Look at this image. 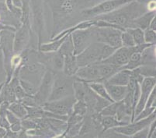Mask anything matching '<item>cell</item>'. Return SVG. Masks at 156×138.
Masks as SVG:
<instances>
[{
  "instance_id": "obj_1",
  "label": "cell",
  "mask_w": 156,
  "mask_h": 138,
  "mask_svg": "<svg viewBox=\"0 0 156 138\" xmlns=\"http://www.w3.org/2000/svg\"><path fill=\"white\" fill-rule=\"evenodd\" d=\"M144 1H133L126 4L120 9L107 14L97 16L94 19L102 20L120 27L124 30L131 28L132 21L142 15L147 10Z\"/></svg>"
},
{
  "instance_id": "obj_2",
  "label": "cell",
  "mask_w": 156,
  "mask_h": 138,
  "mask_svg": "<svg viewBox=\"0 0 156 138\" xmlns=\"http://www.w3.org/2000/svg\"><path fill=\"white\" fill-rule=\"evenodd\" d=\"M53 17L54 33L65 26L74 14L86 9V0H46Z\"/></svg>"
},
{
  "instance_id": "obj_3",
  "label": "cell",
  "mask_w": 156,
  "mask_h": 138,
  "mask_svg": "<svg viewBox=\"0 0 156 138\" xmlns=\"http://www.w3.org/2000/svg\"><path fill=\"white\" fill-rule=\"evenodd\" d=\"M117 48L101 42H92L86 49L76 55V60L79 67L89 64L98 63L108 58Z\"/></svg>"
},
{
  "instance_id": "obj_4",
  "label": "cell",
  "mask_w": 156,
  "mask_h": 138,
  "mask_svg": "<svg viewBox=\"0 0 156 138\" xmlns=\"http://www.w3.org/2000/svg\"><path fill=\"white\" fill-rule=\"evenodd\" d=\"M74 76H69L62 73L55 72V80L52 85L51 91L48 101H54L64 99L65 97L74 95L73 90ZM47 101V102H48Z\"/></svg>"
},
{
  "instance_id": "obj_5",
  "label": "cell",
  "mask_w": 156,
  "mask_h": 138,
  "mask_svg": "<svg viewBox=\"0 0 156 138\" xmlns=\"http://www.w3.org/2000/svg\"><path fill=\"white\" fill-rule=\"evenodd\" d=\"M133 1H140V0H106L100 3L83 9L80 12V16L84 18H94L97 16L107 14L120 9L126 4ZM146 1V0H142Z\"/></svg>"
},
{
  "instance_id": "obj_6",
  "label": "cell",
  "mask_w": 156,
  "mask_h": 138,
  "mask_svg": "<svg viewBox=\"0 0 156 138\" xmlns=\"http://www.w3.org/2000/svg\"><path fill=\"white\" fill-rule=\"evenodd\" d=\"M95 38L96 42H101L115 48L122 46L121 30L113 27H95Z\"/></svg>"
},
{
  "instance_id": "obj_7",
  "label": "cell",
  "mask_w": 156,
  "mask_h": 138,
  "mask_svg": "<svg viewBox=\"0 0 156 138\" xmlns=\"http://www.w3.org/2000/svg\"><path fill=\"white\" fill-rule=\"evenodd\" d=\"M13 33L9 30H5L0 32V45L3 52L4 64L7 74V81L5 83H9L12 76L11 59L13 55Z\"/></svg>"
},
{
  "instance_id": "obj_8",
  "label": "cell",
  "mask_w": 156,
  "mask_h": 138,
  "mask_svg": "<svg viewBox=\"0 0 156 138\" xmlns=\"http://www.w3.org/2000/svg\"><path fill=\"white\" fill-rule=\"evenodd\" d=\"M29 3L32 13L33 28L37 35L39 46L42 43L41 40L45 27L44 0H30Z\"/></svg>"
},
{
  "instance_id": "obj_9",
  "label": "cell",
  "mask_w": 156,
  "mask_h": 138,
  "mask_svg": "<svg viewBox=\"0 0 156 138\" xmlns=\"http://www.w3.org/2000/svg\"><path fill=\"white\" fill-rule=\"evenodd\" d=\"M74 45V55H79L93 42L95 38L94 26L86 29L76 30L71 34Z\"/></svg>"
},
{
  "instance_id": "obj_10",
  "label": "cell",
  "mask_w": 156,
  "mask_h": 138,
  "mask_svg": "<svg viewBox=\"0 0 156 138\" xmlns=\"http://www.w3.org/2000/svg\"><path fill=\"white\" fill-rule=\"evenodd\" d=\"M76 101L74 95H71L58 100L48 101L42 105V108L44 110L55 114L69 116V115L72 113V107Z\"/></svg>"
},
{
  "instance_id": "obj_11",
  "label": "cell",
  "mask_w": 156,
  "mask_h": 138,
  "mask_svg": "<svg viewBox=\"0 0 156 138\" xmlns=\"http://www.w3.org/2000/svg\"><path fill=\"white\" fill-rule=\"evenodd\" d=\"M55 76V71L51 69H45L40 86L37 88V91L34 95H33L38 106L42 107V105L48 101V97L51 91Z\"/></svg>"
},
{
  "instance_id": "obj_12",
  "label": "cell",
  "mask_w": 156,
  "mask_h": 138,
  "mask_svg": "<svg viewBox=\"0 0 156 138\" xmlns=\"http://www.w3.org/2000/svg\"><path fill=\"white\" fill-rule=\"evenodd\" d=\"M154 119H155V111H154L147 117L144 118L142 119H139V120L133 121V122L127 125L117 126V127H114L111 129L123 135L124 136H132L133 135L144 129V127L149 126L151 122L154 121Z\"/></svg>"
},
{
  "instance_id": "obj_13",
  "label": "cell",
  "mask_w": 156,
  "mask_h": 138,
  "mask_svg": "<svg viewBox=\"0 0 156 138\" xmlns=\"http://www.w3.org/2000/svg\"><path fill=\"white\" fill-rule=\"evenodd\" d=\"M155 76H144V77L142 82L140 84L141 91H140V97H139L138 102H137L135 109H134V119L144 109L146 102H147V99H148V96H149L150 93H151L153 88L155 87Z\"/></svg>"
},
{
  "instance_id": "obj_14",
  "label": "cell",
  "mask_w": 156,
  "mask_h": 138,
  "mask_svg": "<svg viewBox=\"0 0 156 138\" xmlns=\"http://www.w3.org/2000/svg\"><path fill=\"white\" fill-rule=\"evenodd\" d=\"M137 45H134L133 47L121 46L117 48L108 58H106L100 62L113 64L119 67H123L128 62L130 55L132 54V52L137 50Z\"/></svg>"
},
{
  "instance_id": "obj_15",
  "label": "cell",
  "mask_w": 156,
  "mask_h": 138,
  "mask_svg": "<svg viewBox=\"0 0 156 138\" xmlns=\"http://www.w3.org/2000/svg\"><path fill=\"white\" fill-rule=\"evenodd\" d=\"M30 21L22 23L20 28L16 31L13 38V54L22 53L30 39Z\"/></svg>"
},
{
  "instance_id": "obj_16",
  "label": "cell",
  "mask_w": 156,
  "mask_h": 138,
  "mask_svg": "<svg viewBox=\"0 0 156 138\" xmlns=\"http://www.w3.org/2000/svg\"><path fill=\"white\" fill-rule=\"evenodd\" d=\"M74 77L85 81L86 83L102 81L98 63L89 64L86 66H81L76 73Z\"/></svg>"
},
{
  "instance_id": "obj_17",
  "label": "cell",
  "mask_w": 156,
  "mask_h": 138,
  "mask_svg": "<svg viewBox=\"0 0 156 138\" xmlns=\"http://www.w3.org/2000/svg\"><path fill=\"white\" fill-rule=\"evenodd\" d=\"M103 82L109 95L113 102H117L124 100V97L127 94V86L111 84L106 82V80L103 81Z\"/></svg>"
},
{
  "instance_id": "obj_18",
  "label": "cell",
  "mask_w": 156,
  "mask_h": 138,
  "mask_svg": "<svg viewBox=\"0 0 156 138\" xmlns=\"http://www.w3.org/2000/svg\"><path fill=\"white\" fill-rule=\"evenodd\" d=\"M131 77V69H121L117 71L116 73L110 76L108 80H106V82L109 84L115 85H120V86H127L129 81Z\"/></svg>"
},
{
  "instance_id": "obj_19",
  "label": "cell",
  "mask_w": 156,
  "mask_h": 138,
  "mask_svg": "<svg viewBox=\"0 0 156 138\" xmlns=\"http://www.w3.org/2000/svg\"><path fill=\"white\" fill-rule=\"evenodd\" d=\"M79 66L76 60V55L74 54H69L64 56L63 73L69 76H74L79 69Z\"/></svg>"
},
{
  "instance_id": "obj_20",
  "label": "cell",
  "mask_w": 156,
  "mask_h": 138,
  "mask_svg": "<svg viewBox=\"0 0 156 138\" xmlns=\"http://www.w3.org/2000/svg\"><path fill=\"white\" fill-rule=\"evenodd\" d=\"M154 17H155V10L146 11L142 15H141L132 21L131 28H138L144 31L145 29L149 28L150 23Z\"/></svg>"
},
{
  "instance_id": "obj_21",
  "label": "cell",
  "mask_w": 156,
  "mask_h": 138,
  "mask_svg": "<svg viewBox=\"0 0 156 138\" xmlns=\"http://www.w3.org/2000/svg\"><path fill=\"white\" fill-rule=\"evenodd\" d=\"M98 66H99V71L102 81L108 80L117 71L123 69V67H119L113 64L105 63V62H98Z\"/></svg>"
},
{
  "instance_id": "obj_22",
  "label": "cell",
  "mask_w": 156,
  "mask_h": 138,
  "mask_svg": "<svg viewBox=\"0 0 156 138\" xmlns=\"http://www.w3.org/2000/svg\"><path fill=\"white\" fill-rule=\"evenodd\" d=\"M100 123H101L102 126L101 135L105 131H106V130H108L110 129H113V128L117 127V126H124V125L128 124V123H124V122L119 121L116 118V116H102Z\"/></svg>"
},
{
  "instance_id": "obj_23",
  "label": "cell",
  "mask_w": 156,
  "mask_h": 138,
  "mask_svg": "<svg viewBox=\"0 0 156 138\" xmlns=\"http://www.w3.org/2000/svg\"><path fill=\"white\" fill-rule=\"evenodd\" d=\"M67 36H65L62 38H59V39L51 41V42H49V43H41L38 46V50L42 52H57L61 47V45H62L65 38H67Z\"/></svg>"
},
{
  "instance_id": "obj_24",
  "label": "cell",
  "mask_w": 156,
  "mask_h": 138,
  "mask_svg": "<svg viewBox=\"0 0 156 138\" xmlns=\"http://www.w3.org/2000/svg\"><path fill=\"white\" fill-rule=\"evenodd\" d=\"M88 85H89V88H91L92 90H93L97 95H99V96L103 98V99H106V100L109 101V102H114L111 99L110 95H109L108 92H107V91H106L103 81L90 82V83H88Z\"/></svg>"
},
{
  "instance_id": "obj_25",
  "label": "cell",
  "mask_w": 156,
  "mask_h": 138,
  "mask_svg": "<svg viewBox=\"0 0 156 138\" xmlns=\"http://www.w3.org/2000/svg\"><path fill=\"white\" fill-rule=\"evenodd\" d=\"M8 109L12 112L14 115L17 116L20 119H23L27 117V112L26 107L18 101L11 102L8 105Z\"/></svg>"
},
{
  "instance_id": "obj_26",
  "label": "cell",
  "mask_w": 156,
  "mask_h": 138,
  "mask_svg": "<svg viewBox=\"0 0 156 138\" xmlns=\"http://www.w3.org/2000/svg\"><path fill=\"white\" fill-rule=\"evenodd\" d=\"M126 31H128L129 33L133 37V39L134 41V43L136 45H142V44L145 43L144 42V31L138 28H127L125 29Z\"/></svg>"
},
{
  "instance_id": "obj_27",
  "label": "cell",
  "mask_w": 156,
  "mask_h": 138,
  "mask_svg": "<svg viewBox=\"0 0 156 138\" xmlns=\"http://www.w3.org/2000/svg\"><path fill=\"white\" fill-rule=\"evenodd\" d=\"M19 81L26 95H34L36 94L37 91V88L32 82L27 80L22 79V78H19Z\"/></svg>"
},
{
  "instance_id": "obj_28",
  "label": "cell",
  "mask_w": 156,
  "mask_h": 138,
  "mask_svg": "<svg viewBox=\"0 0 156 138\" xmlns=\"http://www.w3.org/2000/svg\"><path fill=\"white\" fill-rule=\"evenodd\" d=\"M72 113L79 116H85L87 113V106L84 100H76L73 107H72Z\"/></svg>"
},
{
  "instance_id": "obj_29",
  "label": "cell",
  "mask_w": 156,
  "mask_h": 138,
  "mask_svg": "<svg viewBox=\"0 0 156 138\" xmlns=\"http://www.w3.org/2000/svg\"><path fill=\"white\" fill-rule=\"evenodd\" d=\"M118 102H111L100 111V114L102 116H115L117 112Z\"/></svg>"
},
{
  "instance_id": "obj_30",
  "label": "cell",
  "mask_w": 156,
  "mask_h": 138,
  "mask_svg": "<svg viewBox=\"0 0 156 138\" xmlns=\"http://www.w3.org/2000/svg\"><path fill=\"white\" fill-rule=\"evenodd\" d=\"M120 38H121L122 46L133 47L134 45H136L135 43H134V39H133V37L126 30H124V31H122Z\"/></svg>"
},
{
  "instance_id": "obj_31",
  "label": "cell",
  "mask_w": 156,
  "mask_h": 138,
  "mask_svg": "<svg viewBox=\"0 0 156 138\" xmlns=\"http://www.w3.org/2000/svg\"><path fill=\"white\" fill-rule=\"evenodd\" d=\"M144 38L145 43L151 44V45H155L156 42V33L155 31L147 28L144 31Z\"/></svg>"
},
{
  "instance_id": "obj_32",
  "label": "cell",
  "mask_w": 156,
  "mask_h": 138,
  "mask_svg": "<svg viewBox=\"0 0 156 138\" xmlns=\"http://www.w3.org/2000/svg\"><path fill=\"white\" fill-rule=\"evenodd\" d=\"M140 73L143 76H155V66L144 65L139 67Z\"/></svg>"
},
{
  "instance_id": "obj_33",
  "label": "cell",
  "mask_w": 156,
  "mask_h": 138,
  "mask_svg": "<svg viewBox=\"0 0 156 138\" xmlns=\"http://www.w3.org/2000/svg\"><path fill=\"white\" fill-rule=\"evenodd\" d=\"M155 98H156V88L154 87L152 91L150 93L148 99H147V102H146L145 107L144 108H150L152 106H155Z\"/></svg>"
},
{
  "instance_id": "obj_34",
  "label": "cell",
  "mask_w": 156,
  "mask_h": 138,
  "mask_svg": "<svg viewBox=\"0 0 156 138\" xmlns=\"http://www.w3.org/2000/svg\"><path fill=\"white\" fill-rule=\"evenodd\" d=\"M5 116H6V119L8 120V122L9 123V124H13V123H18L20 121H21L17 116L14 115L12 112L9 110V109H7L6 110V113H5Z\"/></svg>"
},
{
  "instance_id": "obj_35",
  "label": "cell",
  "mask_w": 156,
  "mask_h": 138,
  "mask_svg": "<svg viewBox=\"0 0 156 138\" xmlns=\"http://www.w3.org/2000/svg\"><path fill=\"white\" fill-rule=\"evenodd\" d=\"M148 129H149V126H146L144 129H142L141 130H140V131H138L137 133H136L135 134L133 135L131 137H147V135H148Z\"/></svg>"
},
{
  "instance_id": "obj_36",
  "label": "cell",
  "mask_w": 156,
  "mask_h": 138,
  "mask_svg": "<svg viewBox=\"0 0 156 138\" xmlns=\"http://www.w3.org/2000/svg\"><path fill=\"white\" fill-rule=\"evenodd\" d=\"M155 119L152 121L151 124L149 125V129H148V135L147 137H155Z\"/></svg>"
},
{
  "instance_id": "obj_37",
  "label": "cell",
  "mask_w": 156,
  "mask_h": 138,
  "mask_svg": "<svg viewBox=\"0 0 156 138\" xmlns=\"http://www.w3.org/2000/svg\"><path fill=\"white\" fill-rule=\"evenodd\" d=\"M147 11H154L155 10V0H151L146 5Z\"/></svg>"
},
{
  "instance_id": "obj_38",
  "label": "cell",
  "mask_w": 156,
  "mask_h": 138,
  "mask_svg": "<svg viewBox=\"0 0 156 138\" xmlns=\"http://www.w3.org/2000/svg\"><path fill=\"white\" fill-rule=\"evenodd\" d=\"M12 2L15 6L21 9L23 6V0H12Z\"/></svg>"
},
{
  "instance_id": "obj_39",
  "label": "cell",
  "mask_w": 156,
  "mask_h": 138,
  "mask_svg": "<svg viewBox=\"0 0 156 138\" xmlns=\"http://www.w3.org/2000/svg\"><path fill=\"white\" fill-rule=\"evenodd\" d=\"M150 29L153 30V31H156V17H154L152 20H151V23H150L149 28Z\"/></svg>"
},
{
  "instance_id": "obj_40",
  "label": "cell",
  "mask_w": 156,
  "mask_h": 138,
  "mask_svg": "<svg viewBox=\"0 0 156 138\" xmlns=\"http://www.w3.org/2000/svg\"><path fill=\"white\" fill-rule=\"evenodd\" d=\"M7 129H5V128L0 126V137H5V134H6Z\"/></svg>"
},
{
  "instance_id": "obj_41",
  "label": "cell",
  "mask_w": 156,
  "mask_h": 138,
  "mask_svg": "<svg viewBox=\"0 0 156 138\" xmlns=\"http://www.w3.org/2000/svg\"><path fill=\"white\" fill-rule=\"evenodd\" d=\"M93 2H96V0H93Z\"/></svg>"
}]
</instances>
